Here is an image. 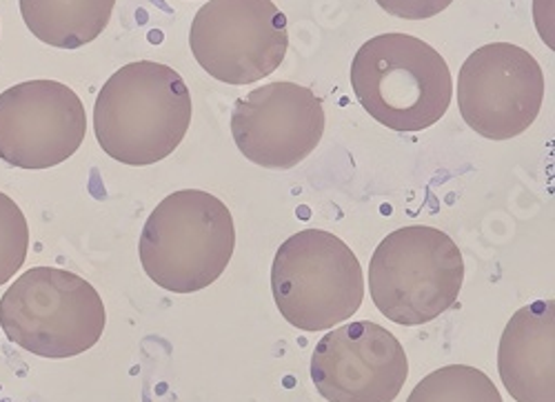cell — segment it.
<instances>
[{"label": "cell", "instance_id": "obj_1", "mask_svg": "<svg viewBox=\"0 0 555 402\" xmlns=\"http://www.w3.org/2000/svg\"><path fill=\"white\" fill-rule=\"evenodd\" d=\"M192 92L182 76L156 61L114 72L94 105V131L103 152L127 165H156L180 147L192 125Z\"/></svg>", "mask_w": 555, "mask_h": 402}, {"label": "cell", "instance_id": "obj_2", "mask_svg": "<svg viewBox=\"0 0 555 402\" xmlns=\"http://www.w3.org/2000/svg\"><path fill=\"white\" fill-rule=\"evenodd\" d=\"M349 78L362 109L400 133L429 129L453 99V78L440 52L398 31L369 38L351 61Z\"/></svg>", "mask_w": 555, "mask_h": 402}, {"label": "cell", "instance_id": "obj_3", "mask_svg": "<svg viewBox=\"0 0 555 402\" xmlns=\"http://www.w3.org/2000/svg\"><path fill=\"white\" fill-rule=\"evenodd\" d=\"M234 249L231 211L220 198L201 190H182L163 198L138 243L145 274L171 294H196L214 285Z\"/></svg>", "mask_w": 555, "mask_h": 402}, {"label": "cell", "instance_id": "obj_4", "mask_svg": "<svg viewBox=\"0 0 555 402\" xmlns=\"http://www.w3.org/2000/svg\"><path fill=\"white\" fill-rule=\"evenodd\" d=\"M107 311L94 285L59 267H31L0 298V327L40 359H74L103 338Z\"/></svg>", "mask_w": 555, "mask_h": 402}, {"label": "cell", "instance_id": "obj_5", "mask_svg": "<svg viewBox=\"0 0 555 402\" xmlns=\"http://www.w3.org/2000/svg\"><path fill=\"white\" fill-rule=\"evenodd\" d=\"M465 283L455 241L427 225L391 232L369 262V294L380 314L402 327H421L451 309Z\"/></svg>", "mask_w": 555, "mask_h": 402}, {"label": "cell", "instance_id": "obj_6", "mask_svg": "<svg viewBox=\"0 0 555 402\" xmlns=\"http://www.w3.org/2000/svg\"><path fill=\"white\" fill-rule=\"evenodd\" d=\"M271 291L292 327L322 332L343 325L360 309L364 274L343 238L325 230H302L275 251Z\"/></svg>", "mask_w": 555, "mask_h": 402}, {"label": "cell", "instance_id": "obj_7", "mask_svg": "<svg viewBox=\"0 0 555 402\" xmlns=\"http://www.w3.org/2000/svg\"><path fill=\"white\" fill-rule=\"evenodd\" d=\"M190 48L211 78L251 85L283 65L287 16L271 0H209L194 16Z\"/></svg>", "mask_w": 555, "mask_h": 402}, {"label": "cell", "instance_id": "obj_8", "mask_svg": "<svg viewBox=\"0 0 555 402\" xmlns=\"http://www.w3.org/2000/svg\"><path fill=\"white\" fill-rule=\"evenodd\" d=\"M544 103L540 63L514 42H491L469 54L457 74V107L478 137L512 141Z\"/></svg>", "mask_w": 555, "mask_h": 402}, {"label": "cell", "instance_id": "obj_9", "mask_svg": "<svg viewBox=\"0 0 555 402\" xmlns=\"http://www.w3.org/2000/svg\"><path fill=\"white\" fill-rule=\"evenodd\" d=\"M85 133V105L59 80H27L0 94V160L10 167H59L80 150Z\"/></svg>", "mask_w": 555, "mask_h": 402}, {"label": "cell", "instance_id": "obj_10", "mask_svg": "<svg viewBox=\"0 0 555 402\" xmlns=\"http://www.w3.org/2000/svg\"><path fill=\"white\" fill-rule=\"evenodd\" d=\"M325 107L309 87L269 82L251 89L231 112V137L241 154L264 169L298 167L320 145Z\"/></svg>", "mask_w": 555, "mask_h": 402}, {"label": "cell", "instance_id": "obj_11", "mask_svg": "<svg viewBox=\"0 0 555 402\" xmlns=\"http://www.w3.org/2000/svg\"><path fill=\"white\" fill-rule=\"evenodd\" d=\"M406 376L404 347L372 321L334 327L311 355V380L327 402H393Z\"/></svg>", "mask_w": 555, "mask_h": 402}, {"label": "cell", "instance_id": "obj_12", "mask_svg": "<svg viewBox=\"0 0 555 402\" xmlns=\"http://www.w3.org/2000/svg\"><path fill=\"white\" fill-rule=\"evenodd\" d=\"M498 372L516 402H555V302L535 300L506 323Z\"/></svg>", "mask_w": 555, "mask_h": 402}, {"label": "cell", "instance_id": "obj_13", "mask_svg": "<svg viewBox=\"0 0 555 402\" xmlns=\"http://www.w3.org/2000/svg\"><path fill=\"white\" fill-rule=\"evenodd\" d=\"M116 0H21L27 29L56 50H80L109 25Z\"/></svg>", "mask_w": 555, "mask_h": 402}, {"label": "cell", "instance_id": "obj_14", "mask_svg": "<svg viewBox=\"0 0 555 402\" xmlns=\"http://www.w3.org/2000/svg\"><path fill=\"white\" fill-rule=\"evenodd\" d=\"M406 402H504L493 380L469 365H447L413 387Z\"/></svg>", "mask_w": 555, "mask_h": 402}, {"label": "cell", "instance_id": "obj_15", "mask_svg": "<svg viewBox=\"0 0 555 402\" xmlns=\"http://www.w3.org/2000/svg\"><path fill=\"white\" fill-rule=\"evenodd\" d=\"M29 225L18 203L0 192V287L8 285L27 260Z\"/></svg>", "mask_w": 555, "mask_h": 402}, {"label": "cell", "instance_id": "obj_16", "mask_svg": "<svg viewBox=\"0 0 555 402\" xmlns=\"http://www.w3.org/2000/svg\"><path fill=\"white\" fill-rule=\"evenodd\" d=\"M380 10L404 21H425L442 14L453 0H376Z\"/></svg>", "mask_w": 555, "mask_h": 402}]
</instances>
